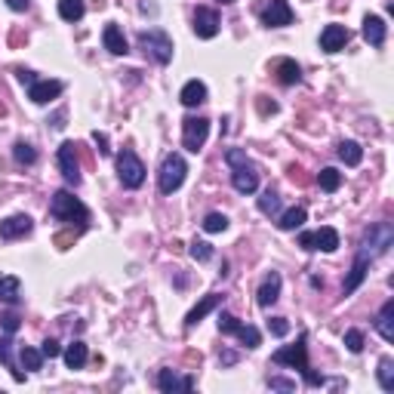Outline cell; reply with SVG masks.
<instances>
[{"mask_svg": "<svg viewBox=\"0 0 394 394\" xmlns=\"http://www.w3.org/2000/svg\"><path fill=\"white\" fill-rule=\"evenodd\" d=\"M19 364L25 366V370H41L43 366V354H41V348H31V345H22L19 348Z\"/></svg>", "mask_w": 394, "mask_h": 394, "instance_id": "83f0119b", "label": "cell"}, {"mask_svg": "<svg viewBox=\"0 0 394 394\" xmlns=\"http://www.w3.org/2000/svg\"><path fill=\"white\" fill-rule=\"evenodd\" d=\"M222 305V296L219 293H209V296H203L200 302H197V305L191 308V311H188V318H185V326H194V324H200L203 318H207L209 311H213V308H219Z\"/></svg>", "mask_w": 394, "mask_h": 394, "instance_id": "ffe728a7", "label": "cell"}, {"mask_svg": "<svg viewBox=\"0 0 394 394\" xmlns=\"http://www.w3.org/2000/svg\"><path fill=\"white\" fill-rule=\"evenodd\" d=\"M345 345H348V351H351V354H360V351H364V333H360V330H348L345 333Z\"/></svg>", "mask_w": 394, "mask_h": 394, "instance_id": "74e56055", "label": "cell"}, {"mask_svg": "<svg viewBox=\"0 0 394 394\" xmlns=\"http://www.w3.org/2000/svg\"><path fill=\"white\" fill-rule=\"evenodd\" d=\"M62 357H65V366H68V370H83V366H87L90 351H87V345H83L81 339H74V342L62 351Z\"/></svg>", "mask_w": 394, "mask_h": 394, "instance_id": "cb8c5ba5", "label": "cell"}, {"mask_svg": "<svg viewBox=\"0 0 394 394\" xmlns=\"http://www.w3.org/2000/svg\"><path fill=\"white\" fill-rule=\"evenodd\" d=\"M385 34H388V25H385L382 16H366L364 19V41L370 43V47H382Z\"/></svg>", "mask_w": 394, "mask_h": 394, "instance_id": "ac0fdd59", "label": "cell"}, {"mask_svg": "<svg viewBox=\"0 0 394 394\" xmlns=\"http://www.w3.org/2000/svg\"><path fill=\"white\" fill-rule=\"evenodd\" d=\"M185 173H188V163L182 154H167L160 163V169H157V188H160V194H173L182 188V182H185Z\"/></svg>", "mask_w": 394, "mask_h": 394, "instance_id": "277c9868", "label": "cell"}, {"mask_svg": "<svg viewBox=\"0 0 394 394\" xmlns=\"http://www.w3.org/2000/svg\"><path fill=\"white\" fill-rule=\"evenodd\" d=\"M318 182H320L324 191H339V185H342V173L333 169V167H324L320 169V176H318Z\"/></svg>", "mask_w": 394, "mask_h": 394, "instance_id": "836d02e7", "label": "cell"}, {"mask_svg": "<svg viewBox=\"0 0 394 394\" xmlns=\"http://www.w3.org/2000/svg\"><path fill=\"white\" fill-rule=\"evenodd\" d=\"M339 157L345 160V167H357V163L364 160V148H360L357 142H342V145H339Z\"/></svg>", "mask_w": 394, "mask_h": 394, "instance_id": "1f68e13d", "label": "cell"}, {"mask_svg": "<svg viewBox=\"0 0 394 394\" xmlns=\"http://www.w3.org/2000/svg\"><path fill=\"white\" fill-rule=\"evenodd\" d=\"M234 360H238V354H234V351H228L225 357H222V364H234Z\"/></svg>", "mask_w": 394, "mask_h": 394, "instance_id": "7dc6e473", "label": "cell"}, {"mask_svg": "<svg viewBox=\"0 0 394 394\" xmlns=\"http://www.w3.org/2000/svg\"><path fill=\"white\" fill-rule=\"evenodd\" d=\"M188 253H191V259H197V262H209V259H213V247H209L207 240H194Z\"/></svg>", "mask_w": 394, "mask_h": 394, "instance_id": "8d00e7d4", "label": "cell"}, {"mask_svg": "<svg viewBox=\"0 0 394 394\" xmlns=\"http://www.w3.org/2000/svg\"><path fill=\"white\" fill-rule=\"evenodd\" d=\"M348 28L345 25H326L324 31H320V50L324 52H339V50H345V43H348Z\"/></svg>", "mask_w": 394, "mask_h": 394, "instance_id": "2e32d148", "label": "cell"}, {"mask_svg": "<svg viewBox=\"0 0 394 394\" xmlns=\"http://www.w3.org/2000/svg\"><path fill=\"white\" fill-rule=\"evenodd\" d=\"M179 102L185 105V108H197V105L207 102V83L203 81H188L185 87H182L179 93Z\"/></svg>", "mask_w": 394, "mask_h": 394, "instance_id": "7402d4cb", "label": "cell"}, {"mask_svg": "<svg viewBox=\"0 0 394 394\" xmlns=\"http://www.w3.org/2000/svg\"><path fill=\"white\" fill-rule=\"evenodd\" d=\"M83 12H87L83 0H59V16H62L65 22H81Z\"/></svg>", "mask_w": 394, "mask_h": 394, "instance_id": "4316f807", "label": "cell"}, {"mask_svg": "<svg viewBox=\"0 0 394 394\" xmlns=\"http://www.w3.org/2000/svg\"><path fill=\"white\" fill-rule=\"evenodd\" d=\"M219 3H225V6H231V3H234V0H219Z\"/></svg>", "mask_w": 394, "mask_h": 394, "instance_id": "681fc988", "label": "cell"}, {"mask_svg": "<svg viewBox=\"0 0 394 394\" xmlns=\"http://www.w3.org/2000/svg\"><path fill=\"white\" fill-rule=\"evenodd\" d=\"M157 388H160L163 394L191 391V388H194V379H191V376H179L176 370H160V373H157Z\"/></svg>", "mask_w": 394, "mask_h": 394, "instance_id": "9a60e30c", "label": "cell"}, {"mask_svg": "<svg viewBox=\"0 0 394 394\" xmlns=\"http://www.w3.org/2000/svg\"><path fill=\"white\" fill-rule=\"evenodd\" d=\"M10 348H12V342H10V333H6V336L0 339V364L12 370V351H10ZM12 373H16V370H12Z\"/></svg>", "mask_w": 394, "mask_h": 394, "instance_id": "f35d334b", "label": "cell"}, {"mask_svg": "<svg viewBox=\"0 0 394 394\" xmlns=\"http://www.w3.org/2000/svg\"><path fill=\"white\" fill-rule=\"evenodd\" d=\"M268 330H271L274 336H287V333H290V324H287V318H271L268 320Z\"/></svg>", "mask_w": 394, "mask_h": 394, "instance_id": "ab89813d", "label": "cell"}, {"mask_svg": "<svg viewBox=\"0 0 394 394\" xmlns=\"http://www.w3.org/2000/svg\"><path fill=\"white\" fill-rule=\"evenodd\" d=\"M31 228H34V219H31V216H25V213L10 216V219L0 222V238L19 240V238H25V234H31Z\"/></svg>", "mask_w": 394, "mask_h": 394, "instance_id": "4fadbf2b", "label": "cell"}, {"mask_svg": "<svg viewBox=\"0 0 394 394\" xmlns=\"http://www.w3.org/2000/svg\"><path fill=\"white\" fill-rule=\"evenodd\" d=\"M0 324H3V330L10 333V336L19 330V318H16V314H6V318H0Z\"/></svg>", "mask_w": 394, "mask_h": 394, "instance_id": "7bdbcfd3", "label": "cell"}, {"mask_svg": "<svg viewBox=\"0 0 394 394\" xmlns=\"http://www.w3.org/2000/svg\"><path fill=\"white\" fill-rule=\"evenodd\" d=\"M305 342H308V336L302 333L299 342L290 345V348H280V351H274V354H271V360H274L278 366H290V370H299L302 376H305V382H308V385L320 388V385H324L326 379H324V376H318V373H314L311 366H308V345H305Z\"/></svg>", "mask_w": 394, "mask_h": 394, "instance_id": "6da1fadb", "label": "cell"}, {"mask_svg": "<svg viewBox=\"0 0 394 394\" xmlns=\"http://www.w3.org/2000/svg\"><path fill=\"white\" fill-rule=\"evenodd\" d=\"M59 169H62L68 185H81V163H77V145L74 142H62L59 145Z\"/></svg>", "mask_w": 394, "mask_h": 394, "instance_id": "8fae6325", "label": "cell"}, {"mask_svg": "<svg viewBox=\"0 0 394 394\" xmlns=\"http://www.w3.org/2000/svg\"><path fill=\"white\" fill-rule=\"evenodd\" d=\"M278 81L284 83V87H296V83L302 81V68L293 62V59H280L278 62Z\"/></svg>", "mask_w": 394, "mask_h": 394, "instance_id": "484cf974", "label": "cell"}, {"mask_svg": "<svg viewBox=\"0 0 394 394\" xmlns=\"http://www.w3.org/2000/svg\"><path fill=\"white\" fill-rule=\"evenodd\" d=\"M394 244V228L391 222H376V225H370V231L364 234V240H360V253H366L370 259H379L382 253H388Z\"/></svg>", "mask_w": 394, "mask_h": 394, "instance_id": "8992f818", "label": "cell"}, {"mask_svg": "<svg viewBox=\"0 0 394 394\" xmlns=\"http://www.w3.org/2000/svg\"><path fill=\"white\" fill-rule=\"evenodd\" d=\"M305 219H308L305 207H293V209H287V213L278 216V228L280 231H296V228L305 225Z\"/></svg>", "mask_w": 394, "mask_h": 394, "instance_id": "d4e9b609", "label": "cell"}, {"mask_svg": "<svg viewBox=\"0 0 394 394\" xmlns=\"http://www.w3.org/2000/svg\"><path fill=\"white\" fill-rule=\"evenodd\" d=\"M379 385H382V391H394V360L391 357H382L379 360Z\"/></svg>", "mask_w": 394, "mask_h": 394, "instance_id": "d6a6232c", "label": "cell"}, {"mask_svg": "<svg viewBox=\"0 0 394 394\" xmlns=\"http://www.w3.org/2000/svg\"><path fill=\"white\" fill-rule=\"evenodd\" d=\"M139 50L145 52L148 59H154L157 65H169L173 62V41H169L167 31L160 28H151L139 34Z\"/></svg>", "mask_w": 394, "mask_h": 394, "instance_id": "5b68a950", "label": "cell"}, {"mask_svg": "<svg viewBox=\"0 0 394 394\" xmlns=\"http://www.w3.org/2000/svg\"><path fill=\"white\" fill-rule=\"evenodd\" d=\"M207 136H209L207 117H185V121H182V145H185V151L197 154V151L203 148V142H207Z\"/></svg>", "mask_w": 394, "mask_h": 394, "instance_id": "ba28073f", "label": "cell"}, {"mask_svg": "<svg viewBox=\"0 0 394 394\" xmlns=\"http://www.w3.org/2000/svg\"><path fill=\"white\" fill-rule=\"evenodd\" d=\"M231 336H238L247 348H259V345H262V333L256 330V326H247V324H238V326H234Z\"/></svg>", "mask_w": 394, "mask_h": 394, "instance_id": "4dcf8cb0", "label": "cell"}, {"mask_svg": "<svg viewBox=\"0 0 394 394\" xmlns=\"http://www.w3.org/2000/svg\"><path fill=\"white\" fill-rule=\"evenodd\" d=\"M142 12H157V6H154V3H148V0H145V3H142Z\"/></svg>", "mask_w": 394, "mask_h": 394, "instance_id": "c3c4849f", "label": "cell"}, {"mask_svg": "<svg viewBox=\"0 0 394 394\" xmlns=\"http://www.w3.org/2000/svg\"><path fill=\"white\" fill-rule=\"evenodd\" d=\"M12 157H16L19 167H31V163L37 160V151L28 145V142H16V148H12Z\"/></svg>", "mask_w": 394, "mask_h": 394, "instance_id": "e575fe53", "label": "cell"}, {"mask_svg": "<svg viewBox=\"0 0 394 394\" xmlns=\"http://www.w3.org/2000/svg\"><path fill=\"white\" fill-rule=\"evenodd\" d=\"M268 385H271V388H278V391H293L296 388V382H290V379H280V376L268 379Z\"/></svg>", "mask_w": 394, "mask_h": 394, "instance_id": "b9f144b4", "label": "cell"}, {"mask_svg": "<svg viewBox=\"0 0 394 394\" xmlns=\"http://www.w3.org/2000/svg\"><path fill=\"white\" fill-rule=\"evenodd\" d=\"M278 299H280V274L278 271H268L265 280H262V287H259V305L262 308H271Z\"/></svg>", "mask_w": 394, "mask_h": 394, "instance_id": "d6986e66", "label": "cell"}, {"mask_svg": "<svg viewBox=\"0 0 394 394\" xmlns=\"http://www.w3.org/2000/svg\"><path fill=\"white\" fill-rule=\"evenodd\" d=\"M259 209L265 216H280V194L274 191V188H268V191H262V197H259Z\"/></svg>", "mask_w": 394, "mask_h": 394, "instance_id": "f546056e", "label": "cell"}, {"mask_svg": "<svg viewBox=\"0 0 394 394\" xmlns=\"http://www.w3.org/2000/svg\"><path fill=\"white\" fill-rule=\"evenodd\" d=\"M93 139H96V145H98V151H102V154H111V148H108V136H105V133H98V129H96V133H93Z\"/></svg>", "mask_w": 394, "mask_h": 394, "instance_id": "ee69618b", "label": "cell"}, {"mask_svg": "<svg viewBox=\"0 0 394 394\" xmlns=\"http://www.w3.org/2000/svg\"><path fill=\"white\" fill-rule=\"evenodd\" d=\"M117 179L123 188H139L145 182V163L136 157L133 148H123L117 154Z\"/></svg>", "mask_w": 394, "mask_h": 394, "instance_id": "52a82bcc", "label": "cell"}, {"mask_svg": "<svg viewBox=\"0 0 394 394\" xmlns=\"http://www.w3.org/2000/svg\"><path fill=\"white\" fill-rule=\"evenodd\" d=\"M299 247L305 249H320V253H336L339 249V231L330 225L318 228V231H302L299 234Z\"/></svg>", "mask_w": 394, "mask_h": 394, "instance_id": "9c48e42d", "label": "cell"}, {"mask_svg": "<svg viewBox=\"0 0 394 394\" xmlns=\"http://www.w3.org/2000/svg\"><path fill=\"white\" fill-rule=\"evenodd\" d=\"M376 330L385 342H394V302L388 299L376 314Z\"/></svg>", "mask_w": 394, "mask_h": 394, "instance_id": "603a6c76", "label": "cell"}, {"mask_svg": "<svg viewBox=\"0 0 394 394\" xmlns=\"http://www.w3.org/2000/svg\"><path fill=\"white\" fill-rule=\"evenodd\" d=\"M225 228H228V216H222V213H209L203 219V231H209V234H219Z\"/></svg>", "mask_w": 394, "mask_h": 394, "instance_id": "d590c367", "label": "cell"}, {"mask_svg": "<svg viewBox=\"0 0 394 394\" xmlns=\"http://www.w3.org/2000/svg\"><path fill=\"white\" fill-rule=\"evenodd\" d=\"M50 216H52L56 222H65V225H81V228L90 222V209L83 207V203L77 200V197L71 194V191H65V188L52 194V200H50Z\"/></svg>", "mask_w": 394, "mask_h": 394, "instance_id": "3957f363", "label": "cell"}, {"mask_svg": "<svg viewBox=\"0 0 394 394\" xmlns=\"http://www.w3.org/2000/svg\"><path fill=\"white\" fill-rule=\"evenodd\" d=\"M194 34L200 41H213L219 34V12L216 10H207V6H197L194 12Z\"/></svg>", "mask_w": 394, "mask_h": 394, "instance_id": "7c38bea8", "label": "cell"}, {"mask_svg": "<svg viewBox=\"0 0 394 394\" xmlns=\"http://www.w3.org/2000/svg\"><path fill=\"white\" fill-rule=\"evenodd\" d=\"M102 43L108 52H114V56H127L129 47H127V37H123V31L117 28V25H105L102 31Z\"/></svg>", "mask_w": 394, "mask_h": 394, "instance_id": "44dd1931", "label": "cell"}, {"mask_svg": "<svg viewBox=\"0 0 394 394\" xmlns=\"http://www.w3.org/2000/svg\"><path fill=\"white\" fill-rule=\"evenodd\" d=\"M16 74H19V81H22V83H25V87H31V83H34V81H37V77H34V71H28V68H19V71H16Z\"/></svg>", "mask_w": 394, "mask_h": 394, "instance_id": "f6af8a7d", "label": "cell"}, {"mask_svg": "<svg viewBox=\"0 0 394 394\" xmlns=\"http://www.w3.org/2000/svg\"><path fill=\"white\" fill-rule=\"evenodd\" d=\"M62 90H65L62 81H34V83L28 87V98H31L34 105H50L52 98L62 96Z\"/></svg>", "mask_w": 394, "mask_h": 394, "instance_id": "5bb4252c", "label": "cell"}, {"mask_svg": "<svg viewBox=\"0 0 394 394\" xmlns=\"http://www.w3.org/2000/svg\"><path fill=\"white\" fill-rule=\"evenodd\" d=\"M28 3H31V0H6V6L16 10V12H25V10H28Z\"/></svg>", "mask_w": 394, "mask_h": 394, "instance_id": "bcb514c9", "label": "cell"}, {"mask_svg": "<svg viewBox=\"0 0 394 394\" xmlns=\"http://www.w3.org/2000/svg\"><path fill=\"white\" fill-rule=\"evenodd\" d=\"M370 256H366V253H360V249H357V256H354V265H351V274H348V278H345V284H342V293L345 296H351L354 290H357V287L360 284H364V278H366V268H370Z\"/></svg>", "mask_w": 394, "mask_h": 394, "instance_id": "e0dca14e", "label": "cell"}, {"mask_svg": "<svg viewBox=\"0 0 394 394\" xmlns=\"http://www.w3.org/2000/svg\"><path fill=\"white\" fill-rule=\"evenodd\" d=\"M19 296H22V284H19V278H0V302L16 305Z\"/></svg>", "mask_w": 394, "mask_h": 394, "instance_id": "f1b7e54d", "label": "cell"}, {"mask_svg": "<svg viewBox=\"0 0 394 394\" xmlns=\"http://www.w3.org/2000/svg\"><path fill=\"white\" fill-rule=\"evenodd\" d=\"M41 354H43V357H59V354H62V348H59V342H56V339H47V342H43L41 345Z\"/></svg>", "mask_w": 394, "mask_h": 394, "instance_id": "60d3db41", "label": "cell"}, {"mask_svg": "<svg viewBox=\"0 0 394 394\" xmlns=\"http://www.w3.org/2000/svg\"><path fill=\"white\" fill-rule=\"evenodd\" d=\"M259 19L265 28H287L293 25V10L287 0H265L259 6Z\"/></svg>", "mask_w": 394, "mask_h": 394, "instance_id": "30bf717a", "label": "cell"}, {"mask_svg": "<svg viewBox=\"0 0 394 394\" xmlns=\"http://www.w3.org/2000/svg\"><path fill=\"white\" fill-rule=\"evenodd\" d=\"M225 163L231 167V185L240 194H253L259 188V167L244 154L240 148H228L225 151Z\"/></svg>", "mask_w": 394, "mask_h": 394, "instance_id": "7a4b0ae2", "label": "cell"}]
</instances>
